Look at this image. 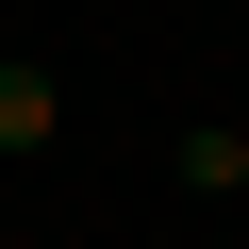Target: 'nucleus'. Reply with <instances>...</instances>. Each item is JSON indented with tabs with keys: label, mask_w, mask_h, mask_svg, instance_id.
I'll use <instances>...</instances> for the list:
<instances>
[{
	"label": "nucleus",
	"mask_w": 249,
	"mask_h": 249,
	"mask_svg": "<svg viewBox=\"0 0 249 249\" xmlns=\"http://www.w3.org/2000/svg\"><path fill=\"white\" fill-rule=\"evenodd\" d=\"M50 133H67V83H50V67H17V50H0V166H34Z\"/></svg>",
	"instance_id": "1"
},
{
	"label": "nucleus",
	"mask_w": 249,
	"mask_h": 249,
	"mask_svg": "<svg viewBox=\"0 0 249 249\" xmlns=\"http://www.w3.org/2000/svg\"><path fill=\"white\" fill-rule=\"evenodd\" d=\"M183 199H249V133H232V116L183 133Z\"/></svg>",
	"instance_id": "2"
}]
</instances>
